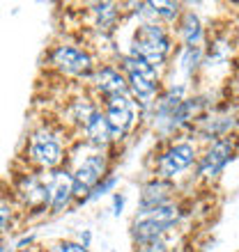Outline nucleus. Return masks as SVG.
I'll list each match as a JSON object with an SVG mask.
<instances>
[{"instance_id":"f257e3e1","label":"nucleus","mask_w":239,"mask_h":252,"mask_svg":"<svg viewBox=\"0 0 239 252\" xmlns=\"http://www.w3.org/2000/svg\"><path fill=\"white\" fill-rule=\"evenodd\" d=\"M33 113L40 117L30 122L26 135L21 138L12 165L28 167L35 172H51L67 165L69 149H72L74 135L58 120V115L46 106H33Z\"/></svg>"},{"instance_id":"f03ea898","label":"nucleus","mask_w":239,"mask_h":252,"mask_svg":"<svg viewBox=\"0 0 239 252\" xmlns=\"http://www.w3.org/2000/svg\"><path fill=\"white\" fill-rule=\"evenodd\" d=\"M97 69V58L92 51L72 37L58 34L41 55L40 76H46V80L55 83H76V85H85L90 76Z\"/></svg>"},{"instance_id":"7ed1b4c3","label":"nucleus","mask_w":239,"mask_h":252,"mask_svg":"<svg viewBox=\"0 0 239 252\" xmlns=\"http://www.w3.org/2000/svg\"><path fill=\"white\" fill-rule=\"evenodd\" d=\"M122 147L99 152L85 145L83 140L74 142L69 149V160L67 167L72 170L74 179V209L80 204H87V199L92 190L99 186L101 181H106L111 174H115V163H118V154H122Z\"/></svg>"},{"instance_id":"20e7f679","label":"nucleus","mask_w":239,"mask_h":252,"mask_svg":"<svg viewBox=\"0 0 239 252\" xmlns=\"http://www.w3.org/2000/svg\"><path fill=\"white\" fill-rule=\"evenodd\" d=\"M189 213H191V197H189V192H184L182 197L170 202V204L136 211L131 222H129L131 248L138 250L143 246H150V243L175 236L182 229L184 220L189 218Z\"/></svg>"},{"instance_id":"39448f33","label":"nucleus","mask_w":239,"mask_h":252,"mask_svg":"<svg viewBox=\"0 0 239 252\" xmlns=\"http://www.w3.org/2000/svg\"><path fill=\"white\" fill-rule=\"evenodd\" d=\"M122 28H129V34H126V41L120 48V53L138 58V60L166 73L168 64L177 51L173 28L163 26V23H154V21H147V23L124 21Z\"/></svg>"},{"instance_id":"423d86ee","label":"nucleus","mask_w":239,"mask_h":252,"mask_svg":"<svg viewBox=\"0 0 239 252\" xmlns=\"http://www.w3.org/2000/svg\"><path fill=\"white\" fill-rule=\"evenodd\" d=\"M200 156V145L189 135H175L168 140H157V145L147 154V177L177 181L191 172Z\"/></svg>"},{"instance_id":"0eeeda50","label":"nucleus","mask_w":239,"mask_h":252,"mask_svg":"<svg viewBox=\"0 0 239 252\" xmlns=\"http://www.w3.org/2000/svg\"><path fill=\"white\" fill-rule=\"evenodd\" d=\"M5 179L9 184V188H12V195L16 199L19 209L26 216L28 227L33 225V222H37V220L48 218L46 174L9 163V172L5 174Z\"/></svg>"},{"instance_id":"6e6552de","label":"nucleus","mask_w":239,"mask_h":252,"mask_svg":"<svg viewBox=\"0 0 239 252\" xmlns=\"http://www.w3.org/2000/svg\"><path fill=\"white\" fill-rule=\"evenodd\" d=\"M118 64L122 69V73L126 76L129 83V94L133 96V101L140 106L143 115H147L152 110V106L159 99L161 90H163V71L150 66L147 62L131 58L126 53L118 55Z\"/></svg>"},{"instance_id":"1a4fd4ad","label":"nucleus","mask_w":239,"mask_h":252,"mask_svg":"<svg viewBox=\"0 0 239 252\" xmlns=\"http://www.w3.org/2000/svg\"><path fill=\"white\" fill-rule=\"evenodd\" d=\"M239 154V133L226 138L212 140L200 147L198 163L193 167V184L196 186H212L219 181L228 163H233Z\"/></svg>"},{"instance_id":"9d476101","label":"nucleus","mask_w":239,"mask_h":252,"mask_svg":"<svg viewBox=\"0 0 239 252\" xmlns=\"http://www.w3.org/2000/svg\"><path fill=\"white\" fill-rule=\"evenodd\" d=\"M99 108L111 126V133H113V140L118 147H124L129 138H133L140 128H145V115H143L138 103L133 101L131 94H118L111 99H104Z\"/></svg>"},{"instance_id":"9b49d317","label":"nucleus","mask_w":239,"mask_h":252,"mask_svg":"<svg viewBox=\"0 0 239 252\" xmlns=\"http://www.w3.org/2000/svg\"><path fill=\"white\" fill-rule=\"evenodd\" d=\"M85 87L99 103L104 99L118 96V94H129V83H126V76L122 73L118 62H99Z\"/></svg>"},{"instance_id":"f8f14e48","label":"nucleus","mask_w":239,"mask_h":252,"mask_svg":"<svg viewBox=\"0 0 239 252\" xmlns=\"http://www.w3.org/2000/svg\"><path fill=\"white\" fill-rule=\"evenodd\" d=\"M46 174V186H48V218L60 216V213L74 211V179L72 170L67 165L51 170Z\"/></svg>"},{"instance_id":"ddd939ff","label":"nucleus","mask_w":239,"mask_h":252,"mask_svg":"<svg viewBox=\"0 0 239 252\" xmlns=\"http://www.w3.org/2000/svg\"><path fill=\"white\" fill-rule=\"evenodd\" d=\"M182 195H184V186H179L177 181L147 177L138 188V209L136 211H145V209H157V206L170 204V202L179 199Z\"/></svg>"},{"instance_id":"4468645a","label":"nucleus","mask_w":239,"mask_h":252,"mask_svg":"<svg viewBox=\"0 0 239 252\" xmlns=\"http://www.w3.org/2000/svg\"><path fill=\"white\" fill-rule=\"evenodd\" d=\"M26 229H28L26 216L16 204L7 179L2 177L0 179V241H9L12 236L23 234Z\"/></svg>"},{"instance_id":"2eb2a0df","label":"nucleus","mask_w":239,"mask_h":252,"mask_svg":"<svg viewBox=\"0 0 239 252\" xmlns=\"http://www.w3.org/2000/svg\"><path fill=\"white\" fill-rule=\"evenodd\" d=\"M173 34L177 46H202V41H205V23L200 19V14L184 5V12L179 14V19L173 26Z\"/></svg>"},{"instance_id":"dca6fc26","label":"nucleus","mask_w":239,"mask_h":252,"mask_svg":"<svg viewBox=\"0 0 239 252\" xmlns=\"http://www.w3.org/2000/svg\"><path fill=\"white\" fill-rule=\"evenodd\" d=\"M46 252H90V248L76 239H53L46 243Z\"/></svg>"},{"instance_id":"f3484780","label":"nucleus","mask_w":239,"mask_h":252,"mask_svg":"<svg viewBox=\"0 0 239 252\" xmlns=\"http://www.w3.org/2000/svg\"><path fill=\"white\" fill-rule=\"evenodd\" d=\"M133 252H179L177 236H170V239H163V241H157V243H150V246H143Z\"/></svg>"},{"instance_id":"a211bd4d","label":"nucleus","mask_w":239,"mask_h":252,"mask_svg":"<svg viewBox=\"0 0 239 252\" xmlns=\"http://www.w3.org/2000/svg\"><path fill=\"white\" fill-rule=\"evenodd\" d=\"M115 184H118V174H111L106 181H101L99 186L92 190V195H90V199L87 202H94V199H99V197H104V195H108V192L115 188Z\"/></svg>"},{"instance_id":"6ab92c4d","label":"nucleus","mask_w":239,"mask_h":252,"mask_svg":"<svg viewBox=\"0 0 239 252\" xmlns=\"http://www.w3.org/2000/svg\"><path fill=\"white\" fill-rule=\"evenodd\" d=\"M122 209H124V195H122V192H113V213L120 216Z\"/></svg>"}]
</instances>
